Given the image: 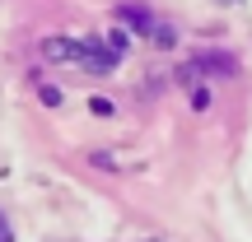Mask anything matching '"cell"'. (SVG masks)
Returning <instances> with one entry per match:
<instances>
[{
    "instance_id": "6da1fadb",
    "label": "cell",
    "mask_w": 252,
    "mask_h": 242,
    "mask_svg": "<svg viewBox=\"0 0 252 242\" xmlns=\"http://www.w3.org/2000/svg\"><path fill=\"white\" fill-rule=\"evenodd\" d=\"M47 56H56V61L65 56V61L84 65L89 75H112L117 70V52H112L108 42L94 47V42H61V37H56V42H47Z\"/></svg>"
},
{
    "instance_id": "7a4b0ae2",
    "label": "cell",
    "mask_w": 252,
    "mask_h": 242,
    "mask_svg": "<svg viewBox=\"0 0 252 242\" xmlns=\"http://www.w3.org/2000/svg\"><path fill=\"white\" fill-rule=\"evenodd\" d=\"M0 242H14V228H9V219L0 215Z\"/></svg>"
}]
</instances>
